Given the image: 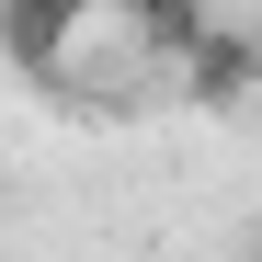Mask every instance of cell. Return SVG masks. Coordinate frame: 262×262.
I'll list each match as a JSON object with an SVG mask.
<instances>
[{
	"instance_id": "obj_2",
	"label": "cell",
	"mask_w": 262,
	"mask_h": 262,
	"mask_svg": "<svg viewBox=\"0 0 262 262\" xmlns=\"http://www.w3.org/2000/svg\"><path fill=\"white\" fill-rule=\"evenodd\" d=\"M251 262H262V228H251Z\"/></svg>"
},
{
	"instance_id": "obj_1",
	"label": "cell",
	"mask_w": 262,
	"mask_h": 262,
	"mask_svg": "<svg viewBox=\"0 0 262 262\" xmlns=\"http://www.w3.org/2000/svg\"><path fill=\"white\" fill-rule=\"evenodd\" d=\"M183 92H194V103H216V114H228V103H251V92H262V34L205 23L194 46H183Z\"/></svg>"
}]
</instances>
